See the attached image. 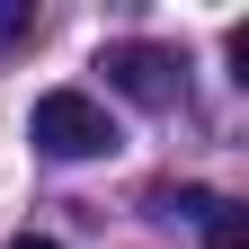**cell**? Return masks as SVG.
<instances>
[{"mask_svg": "<svg viewBox=\"0 0 249 249\" xmlns=\"http://www.w3.org/2000/svg\"><path fill=\"white\" fill-rule=\"evenodd\" d=\"M27 134H36V151H53V160H107V151L124 142L116 116L89 98V89H45L36 116H27Z\"/></svg>", "mask_w": 249, "mask_h": 249, "instance_id": "cell-1", "label": "cell"}, {"mask_svg": "<svg viewBox=\"0 0 249 249\" xmlns=\"http://www.w3.org/2000/svg\"><path fill=\"white\" fill-rule=\"evenodd\" d=\"M205 249H249V213H240L231 196H223V205L205 213Z\"/></svg>", "mask_w": 249, "mask_h": 249, "instance_id": "cell-3", "label": "cell"}, {"mask_svg": "<svg viewBox=\"0 0 249 249\" xmlns=\"http://www.w3.org/2000/svg\"><path fill=\"white\" fill-rule=\"evenodd\" d=\"M98 71H107V89H124L134 107H169V98H178V53H169V45H107Z\"/></svg>", "mask_w": 249, "mask_h": 249, "instance_id": "cell-2", "label": "cell"}, {"mask_svg": "<svg viewBox=\"0 0 249 249\" xmlns=\"http://www.w3.org/2000/svg\"><path fill=\"white\" fill-rule=\"evenodd\" d=\"M27 27H36V0H9V9H0V45H18Z\"/></svg>", "mask_w": 249, "mask_h": 249, "instance_id": "cell-4", "label": "cell"}, {"mask_svg": "<svg viewBox=\"0 0 249 249\" xmlns=\"http://www.w3.org/2000/svg\"><path fill=\"white\" fill-rule=\"evenodd\" d=\"M9 249H62V240H36V231H18V240H9Z\"/></svg>", "mask_w": 249, "mask_h": 249, "instance_id": "cell-5", "label": "cell"}]
</instances>
